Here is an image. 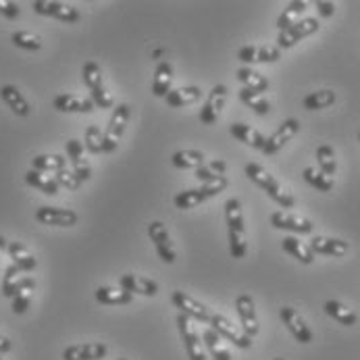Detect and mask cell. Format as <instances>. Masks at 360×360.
<instances>
[{"instance_id": "cell-36", "label": "cell", "mask_w": 360, "mask_h": 360, "mask_svg": "<svg viewBox=\"0 0 360 360\" xmlns=\"http://www.w3.org/2000/svg\"><path fill=\"white\" fill-rule=\"evenodd\" d=\"M202 340H205L206 350L210 352L212 360H231L229 350L221 346V338L217 335L214 329H206L205 333H202Z\"/></svg>"}, {"instance_id": "cell-39", "label": "cell", "mask_w": 360, "mask_h": 360, "mask_svg": "<svg viewBox=\"0 0 360 360\" xmlns=\"http://www.w3.org/2000/svg\"><path fill=\"white\" fill-rule=\"evenodd\" d=\"M335 92L333 90H319V92H312L309 94L302 104H304V108L307 110H321V108H327V106H331V104L335 103Z\"/></svg>"}, {"instance_id": "cell-45", "label": "cell", "mask_w": 360, "mask_h": 360, "mask_svg": "<svg viewBox=\"0 0 360 360\" xmlns=\"http://www.w3.org/2000/svg\"><path fill=\"white\" fill-rule=\"evenodd\" d=\"M227 242H229V252L233 258H244L248 252V246L244 242V236H238V233H231L227 231Z\"/></svg>"}, {"instance_id": "cell-42", "label": "cell", "mask_w": 360, "mask_h": 360, "mask_svg": "<svg viewBox=\"0 0 360 360\" xmlns=\"http://www.w3.org/2000/svg\"><path fill=\"white\" fill-rule=\"evenodd\" d=\"M302 177H304V181L312 186V188H316L319 192H331L333 190V179H329V177H325L323 173H316L314 169H304L302 171Z\"/></svg>"}, {"instance_id": "cell-2", "label": "cell", "mask_w": 360, "mask_h": 360, "mask_svg": "<svg viewBox=\"0 0 360 360\" xmlns=\"http://www.w3.org/2000/svg\"><path fill=\"white\" fill-rule=\"evenodd\" d=\"M129 119H131V106L127 103H119L112 108L108 125L104 129V155H110V153L117 150L119 140L123 138Z\"/></svg>"}, {"instance_id": "cell-1", "label": "cell", "mask_w": 360, "mask_h": 360, "mask_svg": "<svg viewBox=\"0 0 360 360\" xmlns=\"http://www.w3.org/2000/svg\"><path fill=\"white\" fill-rule=\"evenodd\" d=\"M244 173H246V177L250 179V181H255L258 188H262L266 194H269V198L271 200H275L279 206H283V208H292V206L296 205V200H294V196L292 194H288V192H283L281 190V186H279V181L266 171V169H262L258 162H248L246 167H244Z\"/></svg>"}, {"instance_id": "cell-43", "label": "cell", "mask_w": 360, "mask_h": 360, "mask_svg": "<svg viewBox=\"0 0 360 360\" xmlns=\"http://www.w3.org/2000/svg\"><path fill=\"white\" fill-rule=\"evenodd\" d=\"M34 290H36V283H32V285H27V288H23L15 298H13V312L15 314H23V312H27L30 309V304H32V294H34Z\"/></svg>"}, {"instance_id": "cell-44", "label": "cell", "mask_w": 360, "mask_h": 360, "mask_svg": "<svg viewBox=\"0 0 360 360\" xmlns=\"http://www.w3.org/2000/svg\"><path fill=\"white\" fill-rule=\"evenodd\" d=\"M54 179H56V184L60 186V188H67V190H79V186H82V181L75 177V173H73V169H60V171H56L54 173Z\"/></svg>"}, {"instance_id": "cell-52", "label": "cell", "mask_w": 360, "mask_h": 360, "mask_svg": "<svg viewBox=\"0 0 360 360\" xmlns=\"http://www.w3.org/2000/svg\"><path fill=\"white\" fill-rule=\"evenodd\" d=\"M316 11H319L321 17H333L335 4L333 2H325V0H316Z\"/></svg>"}, {"instance_id": "cell-34", "label": "cell", "mask_w": 360, "mask_h": 360, "mask_svg": "<svg viewBox=\"0 0 360 360\" xmlns=\"http://www.w3.org/2000/svg\"><path fill=\"white\" fill-rule=\"evenodd\" d=\"M307 2L304 0H294V2H290L288 4V8L279 15V19H277V30L279 32H285L288 27H292L294 23H296V17L298 15H302L304 11H307Z\"/></svg>"}, {"instance_id": "cell-9", "label": "cell", "mask_w": 360, "mask_h": 360, "mask_svg": "<svg viewBox=\"0 0 360 360\" xmlns=\"http://www.w3.org/2000/svg\"><path fill=\"white\" fill-rule=\"evenodd\" d=\"M225 104H227V86L217 84L210 90L206 103L200 108V123L202 125H214L217 119H219V115H221V110L225 108Z\"/></svg>"}, {"instance_id": "cell-4", "label": "cell", "mask_w": 360, "mask_h": 360, "mask_svg": "<svg viewBox=\"0 0 360 360\" xmlns=\"http://www.w3.org/2000/svg\"><path fill=\"white\" fill-rule=\"evenodd\" d=\"M319 32V21L314 17H307V19H300L296 21L292 27H288L285 32H279L277 36V49H292L294 44H298L300 40H304L307 36Z\"/></svg>"}, {"instance_id": "cell-25", "label": "cell", "mask_w": 360, "mask_h": 360, "mask_svg": "<svg viewBox=\"0 0 360 360\" xmlns=\"http://www.w3.org/2000/svg\"><path fill=\"white\" fill-rule=\"evenodd\" d=\"M200 96H202V90L198 86H184V88H177V90H171L165 96V103L169 104L171 108H184L188 104H194L196 101H200Z\"/></svg>"}, {"instance_id": "cell-28", "label": "cell", "mask_w": 360, "mask_h": 360, "mask_svg": "<svg viewBox=\"0 0 360 360\" xmlns=\"http://www.w3.org/2000/svg\"><path fill=\"white\" fill-rule=\"evenodd\" d=\"M236 77H238V82H240L244 88H248V90H252V92H257V94H260V96H262V92H266V90H269V79H266L264 75L257 73L255 69H250V67H242V69H238Z\"/></svg>"}, {"instance_id": "cell-23", "label": "cell", "mask_w": 360, "mask_h": 360, "mask_svg": "<svg viewBox=\"0 0 360 360\" xmlns=\"http://www.w3.org/2000/svg\"><path fill=\"white\" fill-rule=\"evenodd\" d=\"M0 98L4 101V104H6L17 117H27V115L32 112L27 98L19 92L17 86H11V84L2 86V88H0Z\"/></svg>"}, {"instance_id": "cell-57", "label": "cell", "mask_w": 360, "mask_h": 360, "mask_svg": "<svg viewBox=\"0 0 360 360\" xmlns=\"http://www.w3.org/2000/svg\"><path fill=\"white\" fill-rule=\"evenodd\" d=\"M117 360H127V359H117Z\"/></svg>"}, {"instance_id": "cell-29", "label": "cell", "mask_w": 360, "mask_h": 360, "mask_svg": "<svg viewBox=\"0 0 360 360\" xmlns=\"http://www.w3.org/2000/svg\"><path fill=\"white\" fill-rule=\"evenodd\" d=\"M25 184H27L30 188L40 190V192H42V194H46V196H56V194H58V190H60V186L56 184V179H54V177H46L44 173L34 171V169L25 173Z\"/></svg>"}, {"instance_id": "cell-7", "label": "cell", "mask_w": 360, "mask_h": 360, "mask_svg": "<svg viewBox=\"0 0 360 360\" xmlns=\"http://www.w3.org/2000/svg\"><path fill=\"white\" fill-rule=\"evenodd\" d=\"M77 212L60 206H40L36 210V221L49 227H73L77 223Z\"/></svg>"}, {"instance_id": "cell-53", "label": "cell", "mask_w": 360, "mask_h": 360, "mask_svg": "<svg viewBox=\"0 0 360 360\" xmlns=\"http://www.w3.org/2000/svg\"><path fill=\"white\" fill-rule=\"evenodd\" d=\"M208 167H210V169H212V173H217V175H225V171H227V162H225V160H221V158L210 160V162H208Z\"/></svg>"}, {"instance_id": "cell-16", "label": "cell", "mask_w": 360, "mask_h": 360, "mask_svg": "<svg viewBox=\"0 0 360 360\" xmlns=\"http://www.w3.org/2000/svg\"><path fill=\"white\" fill-rule=\"evenodd\" d=\"M36 283L34 277H27L23 275V271L15 264H8L4 269V277H2V296L4 298H15L23 288Z\"/></svg>"}, {"instance_id": "cell-24", "label": "cell", "mask_w": 360, "mask_h": 360, "mask_svg": "<svg viewBox=\"0 0 360 360\" xmlns=\"http://www.w3.org/2000/svg\"><path fill=\"white\" fill-rule=\"evenodd\" d=\"M6 252H8V257L13 260V264L15 266H19L23 273H32L36 266H38V260L36 257L21 244V242H8V246H6Z\"/></svg>"}, {"instance_id": "cell-32", "label": "cell", "mask_w": 360, "mask_h": 360, "mask_svg": "<svg viewBox=\"0 0 360 360\" xmlns=\"http://www.w3.org/2000/svg\"><path fill=\"white\" fill-rule=\"evenodd\" d=\"M281 246H283V250H285L290 257H294L296 260H300L302 264H310V262L314 260V255L310 252L309 246H304V244H302L298 238H294V236L283 238Z\"/></svg>"}, {"instance_id": "cell-49", "label": "cell", "mask_w": 360, "mask_h": 360, "mask_svg": "<svg viewBox=\"0 0 360 360\" xmlns=\"http://www.w3.org/2000/svg\"><path fill=\"white\" fill-rule=\"evenodd\" d=\"M73 173H75V177L84 184V181H88V179L92 177V165H90L88 160H79V162L73 167Z\"/></svg>"}, {"instance_id": "cell-22", "label": "cell", "mask_w": 360, "mask_h": 360, "mask_svg": "<svg viewBox=\"0 0 360 360\" xmlns=\"http://www.w3.org/2000/svg\"><path fill=\"white\" fill-rule=\"evenodd\" d=\"M229 134H231L238 142H242V144H246V146H250V148H255V150H262L264 144H266V138H264L260 131L252 129L250 125H244V123H231V125H229Z\"/></svg>"}, {"instance_id": "cell-55", "label": "cell", "mask_w": 360, "mask_h": 360, "mask_svg": "<svg viewBox=\"0 0 360 360\" xmlns=\"http://www.w3.org/2000/svg\"><path fill=\"white\" fill-rule=\"evenodd\" d=\"M6 246H8V242H6V238H4V236H0V257L4 255V250H6Z\"/></svg>"}, {"instance_id": "cell-21", "label": "cell", "mask_w": 360, "mask_h": 360, "mask_svg": "<svg viewBox=\"0 0 360 360\" xmlns=\"http://www.w3.org/2000/svg\"><path fill=\"white\" fill-rule=\"evenodd\" d=\"M175 77V69L169 60H160L155 69V79H153V94L156 98H165L171 92V84Z\"/></svg>"}, {"instance_id": "cell-59", "label": "cell", "mask_w": 360, "mask_h": 360, "mask_svg": "<svg viewBox=\"0 0 360 360\" xmlns=\"http://www.w3.org/2000/svg\"><path fill=\"white\" fill-rule=\"evenodd\" d=\"M359 140H360V131H359Z\"/></svg>"}, {"instance_id": "cell-5", "label": "cell", "mask_w": 360, "mask_h": 360, "mask_svg": "<svg viewBox=\"0 0 360 360\" xmlns=\"http://www.w3.org/2000/svg\"><path fill=\"white\" fill-rule=\"evenodd\" d=\"M34 11L38 15H44V17H54L63 23H77L82 19L79 11L71 4H65V2H56V0H36L34 4Z\"/></svg>"}, {"instance_id": "cell-31", "label": "cell", "mask_w": 360, "mask_h": 360, "mask_svg": "<svg viewBox=\"0 0 360 360\" xmlns=\"http://www.w3.org/2000/svg\"><path fill=\"white\" fill-rule=\"evenodd\" d=\"M325 314H329L331 319H335L338 323H342V325H346V327H352V325H356V321H359V316L352 312L350 309H346L342 302H338V300H327L325 302Z\"/></svg>"}, {"instance_id": "cell-37", "label": "cell", "mask_w": 360, "mask_h": 360, "mask_svg": "<svg viewBox=\"0 0 360 360\" xmlns=\"http://www.w3.org/2000/svg\"><path fill=\"white\" fill-rule=\"evenodd\" d=\"M84 148L90 155H104V131L98 125H90L84 136Z\"/></svg>"}, {"instance_id": "cell-54", "label": "cell", "mask_w": 360, "mask_h": 360, "mask_svg": "<svg viewBox=\"0 0 360 360\" xmlns=\"http://www.w3.org/2000/svg\"><path fill=\"white\" fill-rule=\"evenodd\" d=\"M11 350H13L11 340H8V338H4V335H0V354H6V352H11Z\"/></svg>"}, {"instance_id": "cell-14", "label": "cell", "mask_w": 360, "mask_h": 360, "mask_svg": "<svg viewBox=\"0 0 360 360\" xmlns=\"http://www.w3.org/2000/svg\"><path fill=\"white\" fill-rule=\"evenodd\" d=\"M279 316H281L283 325L288 327V331L294 335L296 342H300V344H310L312 342V331H310L307 321L300 316L298 310L292 309V307H283L279 310Z\"/></svg>"}, {"instance_id": "cell-26", "label": "cell", "mask_w": 360, "mask_h": 360, "mask_svg": "<svg viewBox=\"0 0 360 360\" xmlns=\"http://www.w3.org/2000/svg\"><path fill=\"white\" fill-rule=\"evenodd\" d=\"M94 298L103 307H123V304H131V300H134V296L123 292L121 288L115 290V288H106V285L94 292Z\"/></svg>"}, {"instance_id": "cell-46", "label": "cell", "mask_w": 360, "mask_h": 360, "mask_svg": "<svg viewBox=\"0 0 360 360\" xmlns=\"http://www.w3.org/2000/svg\"><path fill=\"white\" fill-rule=\"evenodd\" d=\"M84 142H79V140H75V138H71L67 144H65V153H67V158L71 160V165L75 167L79 160H84Z\"/></svg>"}, {"instance_id": "cell-30", "label": "cell", "mask_w": 360, "mask_h": 360, "mask_svg": "<svg viewBox=\"0 0 360 360\" xmlns=\"http://www.w3.org/2000/svg\"><path fill=\"white\" fill-rule=\"evenodd\" d=\"M205 162L206 156L200 150H177V153H173V156H171V165L177 167V169H194L196 171Z\"/></svg>"}, {"instance_id": "cell-19", "label": "cell", "mask_w": 360, "mask_h": 360, "mask_svg": "<svg viewBox=\"0 0 360 360\" xmlns=\"http://www.w3.org/2000/svg\"><path fill=\"white\" fill-rule=\"evenodd\" d=\"M312 255H325V257H344L348 252V242L338 238H312L309 244Z\"/></svg>"}, {"instance_id": "cell-18", "label": "cell", "mask_w": 360, "mask_h": 360, "mask_svg": "<svg viewBox=\"0 0 360 360\" xmlns=\"http://www.w3.org/2000/svg\"><path fill=\"white\" fill-rule=\"evenodd\" d=\"M108 354V348L101 342H88V344H75L65 348L63 360H103Z\"/></svg>"}, {"instance_id": "cell-50", "label": "cell", "mask_w": 360, "mask_h": 360, "mask_svg": "<svg viewBox=\"0 0 360 360\" xmlns=\"http://www.w3.org/2000/svg\"><path fill=\"white\" fill-rule=\"evenodd\" d=\"M194 175H196V179H200L202 184H206V181H212V179H217V177H221V175L212 173V169L208 167V162H205L202 167H198V169L194 171Z\"/></svg>"}, {"instance_id": "cell-51", "label": "cell", "mask_w": 360, "mask_h": 360, "mask_svg": "<svg viewBox=\"0 0 360 360\" xmlns=\"http://www.w3.org/2000/svg\"><path fill=\"white\" fill-rule=\"evenodd\" d=\"M257 46H244V49H240V52H238V58H240L244 65L257 63Z\"/></svg>"}, {"instance_id": "cell-6", "label": "cell", "mask_w": 360, "mask_h": 360, "mask_svg": "<svg viewBox=\"0 0 360 360\" xmlns=\"http://www.w3.org/2000/svg\"><path fill=\"white\" fill-rule=\"evenodd\" d=\"M210 329H214L217 331V335L221 338V340H227V342H231L233 346H238V348H242V350H248L250 346H252V340L244 333V331H238L236 327H233V323L231 321H227L225 316H221V314H210Z\"/></svg>"}, {"instance_id": "cell-35", "label": "cell", "mask_w": 360, "mask_h": 360, "mask_svg": "<svg viewBox=\"0 0 360 360\" xmlns=\"http://www.w3.org/2000/svg\"><path fill=\"white\" fill-rule=\"evenodd\" d=\"M316 162H319V169H321V173H323L325 177L331 179V175H335L338 162H335V153H333L331 146L323 144V146L316 148Z\"/></svg>"}, {"instance_id": "cell-33", "label": "cell", "mask_w": 360, "mask_h": 360, "mask_svg": "<svg viewBox=\"0 0 360 360\" xmlns=\"http://www.w3.org/2000/svg\"><path fill=\"white\" fill-rule=\"evenodd\" d=\"M32 167L34 171H40V173H49V171H60L67 167V158L60 155H38L32 158Z\"/></svg>"}, {"instance_id": "cell-11", "label": "cell", "mask_w": 360, "mask_h": 360, "mask_svg": "<svg viewBox=\"0 0 360 360\" xmlns=\"http://www.w3.org/2000/svg\"><path fill=\"white\" fill-rule=\"evenodd\" d=\"M171 302H173L175 309H179V312L186 314L188 319H194V321H200V323H208L210 321V310L206 309L202 302H198L192 296H188L186 292L175 290L171 294Z\"/></svg>"}, {"instance_id": "cell-17", "label": "cell", "mask_w": 360, "mask_h": 360, "mask_svg": "<svg viewBox=\"0 0 360 360\" xmlns=\"http://www.w3.org/2000/svg\"><path fill=\"white\" fill-rule=\"evenodd\" d=\"M271 225L275 229H281V231H290V233H312L314 225L310 223L309 219H302V217H296V214H288V212H273L271 214Z\"/></svg>"}, {"instance_id": "cell-56", "label": "cell", "mask_w": 360, "mask_h": 360, "mask_svg": "<svg viewBox=\"0 0 360 360\" xmlns=\"http://www.w3.org/2000/svg\"><path fill=\"white\" fill-rule=\"evenodd\" d=\"M275 360H285V359H275Z\"/></svg>"}, {"instance_id": "cell-15", "label": "cell", "mask_w": 360, "mask_h": 360, "mask_svg": "<svg viewBox=\"0 0 360 360\" xmlns=\"http://www.w3.org/2000/svg\"><path fill=\"white\" fill-rule=\"evenodd\" d=\"M119 288L127 294H140V296H148V298H155L158 294V283L150 277H142V275H136V273H125L121 275L119 279Z\"/></svg>"}, {"instance_id": "cell-40", "label": "cell", "mask_w": 360, "mask_h": 360, "mask_svg": "<svg viewBox=\"0 0 360 360\" xmlns=\"http://www.w3.org/2000/svg\"><path fill=\"white\" fill-rule=\"evenodd\" d=\"M206 200V196L200 192V188H192V190H184V192H179L177 196H175V206L177 208H181V210H190V208H194V206L202 205Z\"/></svg>"}, {"instance_id": "cell-47", "label": "cell", "mask_w": 360, "mask_h": 360, "mask_svg": "<svg viewBox=\"0 0 360 360\" xmlns=\"http://www.w3.org/2000/svg\"><path fill=\"white\" fill-rule=\"evenodd\" d=\"M281 58V51L277 46H260L257 51V63H277Z\"/></svg>"}, {"instance_id": "cell-13", "label": "cell", "mask_w": 360, "mask_h": 360, "mask_svg": "<svg viewBox=\"0 0 360 360\" xmlns=\"http://www.w3.org/2000/svg\"><path fill=\"white\" fill-rule=\"evenodd\" d=\"M236 310H238V316H240V323H242V331H244L250 340L257 338L260 327H258V316L252 296H248V294L238 296V298H236Z\"/></svg>"}, {"instance_id": "cell-48", "label": "cell", "mask_w": 360, "mask_h": 360, "mask_svg": "<svg viewBox=\"0 0 360 360\" xmlns=\"http://www.w3.org/2000/svg\"><path fill=\"white\" fill-rule=\"evenodd\" d=\"M21 13L19 4L17 2H11V0H0V15L4 19H17Z\"/></svg>"}, {"instance_id": "cell-8", "label": "cell", "mask_w": 360, "mask_h": 360, "mask_svg": "<svg viewBox=\"0 0 360 360\" xmlns=\"http://www.w3.org/2000/svg\"><path fill=\"white\" fill-rule=\"evenodd\" d=\"M177 323V329H179V335L184 340V346H186V352H188V359L190 360H206L205 350L200 346V338L198 333L194 331V325H192V319H188L186 314H177L175 319Z\"/></svg>"}, {"instance_id": "cell-41", "label": "cell", "mask_w": 360, "mask_h": 360, "mask_svg": "<svg viewBox=\"0 0 360 360\" xmlns=\"http://www.w3.org/2000/svg\"><path fill=\"white\" fill-rule=\"evenodd\" d=\"M11 42L17 46V49H23V51H40L42 49V40L30 32H15L11 36Z\"/></svg>"}, {"instance_id": "cell-38", "label": "cell", "mask_w": 360, "mask_h": 360, "mask_svg": "<svg viewBox=\"0 0 360 360\" xmlns=\"http://www.w3.org/2000/svg\"><path fill=\"white\" fill-rule=\"evenodd\" d=\"M240 101L246 104L248 108H252L257 115H269V110H271V104H269V101L266 98H262L260 94H257V92H252V90H248V88H242L240 90Z\"/></svg>"}, {"instance_id": "cell-58", "label": "cell", "mask_w": 360, "mask_h": 360, "mask_svg": "<svg viewBox=\"0 0 360 360\" xmlns=\"http://www.w3.org/2000/svg\"><path fill=\"white\" fill-rule=\"evenodd\" d=\"M0 360H2V354H0Z\"/></svg>"}, {"instance_id": "cell-10", "label": "cell", "mask_w": 360, "mask_h": 360, "mask_svg": "<svg viewBox=\"0 0 360 360\" xmlns=\"http://www.w3.org/2000/svg\"><path fill=\"white\" fill-rule=\"evenodd\" d=\"M148 238L153 240V244H155L156 248V255L160 257L162 262H167V264L175 262L177 252H175V248H173V242H171V238H169L167 227H165L160 221H153V223L148 225Z\"/></svg>"}, {"instance_id": "cell-12", "label": "cell", "mask_w": 360, "mask_h": 360, "mask_svg": "<svg viewBox=\"0 0 360 360\" xmlns=\"http://www.w3.org/2000/svg\"><path fill=\"white\" fill-rule=\"evenodd\" d=\"M298 129H300V121H298V119H285V121L277 127V131H275L273 136L266 138V144H264L262 153L266 156L277 155V153H279V150L298 134Z\"/></svg>"}, {"instance_id": "cell-20", "label": "cell", "mask_w": 360, "mask_h": 360, "mask_svg": "<svg viewBox=\"0 0 360 360\" xmlns=\"http://www.w3.org/2000/svg\"><path fill=\"white\" fill-rule=\"evenodd\" d=\"M52 106L58 112H92L96 104L92 103V98H84V96H75V94H58Z\"/></svg>"}, {"instance_id": "cell-27", "label": "cell", "mask_w": 360, "mask_h": 360, "mask_svg": "<svg viewBox=\"0 0 360 360\" xmlns=\"http://www.w3.org/2000/svg\"><path fill=\"white\" fill-rule=\"evenodd\" d=\"M225 221H227V231L244 236V231H246L244 212H242V202L238 198H231L225 202Z\"/></svg>"}, {"instance_id": "cell-3", "label": "cell", "mask_w": 360, "mask_h": 360, "mask_svg": "<svg viewBox=\"0 0 360 360\" xmlns=\"http://www.w3.org/2000/svg\"><path fill=\"white\" fill-rule=\"evenodd\" d=\"M82 75H84V82H86V86L90 90L92 103L96 104L98 108H110L112 106V96H110V92H106L101 65L94 63V60H88L84 65V69H82Z\"/></svg>"}]
</instances>
